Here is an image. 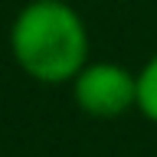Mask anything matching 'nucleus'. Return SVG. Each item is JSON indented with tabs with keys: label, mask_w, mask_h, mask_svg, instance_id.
Masks as SVG:
<instances>
[{
	"label": "nucleus",
	"mask_w": 157,
	"mask_h": 157,
	"mask_svg": "<svg viewBox=\"0 0 157 157\" xmlns=\"http://www.w3.org/2000/svg\"><path fill=\"white\" fill-rule=\"evenodd\" d=\"M10 56L33 82L62 85L88 62V29L66 0H29L13 17Z\"/></svg>",
	"instance_id": "1"
},
{
	"label": "nucleus",
	"mask_w": 157,
	"mask_h": 157,
	"mask_svg": "<svg viewBox=\"0 0 157 157\" xmlns=\"http://www.w3.org/2000/svg\"><path fill=\"white\" fill-rule=\"evenodd\" d=\"M72 98L88 118H121L137 105V72L118 62H85L72 78Z\"/></svg>",
	"instance_id": "2"
},
{
	"label": "nucleus",
	"mask_w": 157,
	"mask_h": 157,
	"mask_svg": "<svg viewBox=\"0 0 157 157\" xmlns=\"http://www.w3.org/2000/svg\"><path fill=\"white\" fill-rule=\"evenodd\" d=\"M137 111L157 124V52L147 59L137 72Z\"/></svg>",
	"instance_id": "3"
}]
</instances>
